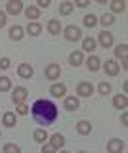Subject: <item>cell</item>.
I'll return each mask as SVG.
<instances>
[{
  "label": "cell",
  "mask_w": 128,
  "mask_h": 153,
  "mask_svg": "<svg viewBox=\"0 0 128 153\" xmlns=\"http://www.w3.org/2000/svg\"><path fill=\"white\" fill-rule=\"evenodd\" d=\"M31 113H33V119L42 126L54 124L55 119H58V107L50 100H36L31 107Z\"/></svg>",
  "instance_id": "obj_1"
},
{
  "label": "cell",
  "mask_w": 128,
  "mask_h": 153,
  "mask_svg": "<svg viewBox=\"0 0 128 153\" xmlns=\"http://www.w3.org/2000/svg\"><path fill=\"white\" fill-rule=\"evenodd\" d=\"M63 35H65V38H67L69 42H77V40L82 38V31H80L77 25H67L65 31H63Z\"/></svg>",
  "instance_id": "obj_2"
},
{
  "label": "cell",
  "mask_w": 128,
  "mask_h": 153,
  "mask_svg": "<svg viewBox=\"0 0 128 153\" xmlns=\"http://www.w3.org/2000/svg\"><path fill=\"white\" fill-rule=\"evenodd\" d=\"M59 75H61V67L58 63H50V65H46V69H44V76L48 80H55V79H59Z\"/></svg>",
  "instance_id": "obj_3"
},
{
  "label": "cell",
  "mask_w": 128,
  "mask_h": 153,
  "mask_svg": "<svg viewBox=\"0 0 128 153\" xmlns=\"http://www.w3.org/2000/svg\"><path fill=\"white\" fill-rule=\"evenodd\" d=\"M92 94H94V84L92 82H78V86H77L78 98H90Z\"/></svg>",
  "instance_id": "obj_4"
},
{
  "label": "cell",
  "mask_w": 128,
  "mask_h": 153,
  "mask_svg": "<svg viewBox=\"0 0 128 153\" xmlns=\"http://www.w3.org/2000/svg\"><path fill=\"white\" fill-rule=\"evenodd\" d=\"M27 96H29V92H27L25 86H16V88H13V96H12V100H13V103H16V105H19V103L25 102Z\"/></svg>",
  "instance_id": "obj_5"
},
{
  "label": "cell",
  "mask_w": 128,
  "mask_h": 153,
  "mask_svg": "<svg viewBox=\"0 0 128 153\" xmlns=\"http://www.w3.org/2000/svg\"><path fill=\"white\" fill-rule=\"evenodd\" d=\"M107 151L109 153H122L124 151V142L118 140V138H111L107 142Z\"/></svg>",
  "instance_id": "obj_6"
},
{
  "label": "cell",
  "mask_w": 128,
  "mask_h": 153,
  "mask_svg": "<svg viewBox=\"0 0 128 153\" xmlns=\"http://www.w3.org/2000/svg\"><path fill=\"white\" fill-rule=\"evenodd\" d=\"M96 42H99V46H103V48H111L113 46V35L109 31H99Z\"/></svg>",
  "instance_id": "obj_7"
},
{
  "label": "cell",
  "mask_w": 128,
  "mask_h": 153,
  "mask_svg": "<svg viewBox=\"0 0 128 153\" xmlns=\"http://www.w3.org/2000/svg\"><path fill=\"white\" fill-rule=\"evenodd\" d=\"M6 12L10 13V16H17V13H21L23 12L21 0H10V2L6 4Z\"/></svg>",
  "instance_id": "obj_8"
},
{
  "label": "cell",
  "mask_w": 128,
  "mask_h": 153,
  "mask_svg": "<svg viewBox=\"0 0 128 153\" xmlns=\"http://www.w3.org/2000/svg\"><path fill=\"white\" fill-rule=\"evenodd\" d=\"M48 138H50V146L54 147V149H61V147L65 146V138H63V134H59V132L52 134Z\"/></svg>",
  "instance_id": "obj_9"
},
{
  "label": "cell",
  "mask_w": 128,
  "mask_h": 153,
  "mask_svg": "<svg viewBox=\"0 0 128 153\" xmlns=\"http://www.w3.org/2000/svg\"><path fill=\"white\" fill-rule=\"evenodd\" d=\"M63 107L67 109V111H77V109L80 107L78 98H77V96H67V98H65V102H63Z\"/></svg>",
  "instance_id": "obj_10"
},
{
  "label": "cell",
  "mask_w": 128,
  "mask_h": 153,
  "mask_svg": "<svg viewBox=\"0 0 128 153\" xmlns=\"http://www.w3.org/2000/svg\"><path fill=\"white\" fill-rule=\"evenodd\" d=\"M65 92H67V86H65L63 82H55V84L50 86V94L55 96V98H63Z\"/></svg>",
  "instance_id": "obj_11"
},
{
  "label": "cell",
  "mask_w": 128,
  "mask_h": 153,
  "mask_svg": "<svg viewBox=\"0 0 128 153\" xmlns=\"http://www.w3.org/2000/svg\"><path fill=\"white\" fill-rule=\"evenodd\" d=\"M103 67H105V73L109 75V76H115V75H118V63L115 59H105V63H103Z\"/></svg>",
  "instance_id": "obj_12"
},
{
  "label": "cell",
  "mask_w": 128,
  "mask_h": 153,
  "mask_svg": "<svg viewBox=\"0 0 128 153\" xmlns=\"http://www.w3.org/2000/svg\"><path fill=\"white\" fill-rule=\"evenodd\" d=\"M2 123H4V126H6V128H13V126L17 124V117H16V113H13V111L4 113V115H2Z\"/></svg>",
  "instance_id": "obj_13"
},
{
  "label": "cell",
  "mask_w": 128,
  "mask_h": 153,
  "mask_svg": "<svg viewBox=\"0 0 128 153\" xmlns=\"http://www.w3.org/2000/svg\"><path fill=\"white\" fill-rule=\"evenodd\" d=\"M82 61H84V57H82V52L80 50H75L69 54V65L78 67V65H82Z\"/></svg>",
  "instance_id": "obj_14"
},
{
  "label": "cell",
  "mask_w": 128,
  "mask_h": 153,
  "mask_svg": "<svg viewBox=\"0 0 128 153\" xmlns=\"http://www.w3.org/2000/svg\"><path fill=\"white\" fill-rule=\"evenodd\" d=\"M33 73H35V69H33L29 63H21L19 67H17V75H19L21 79H31Z\"/></svg>",
  "instance_id": "obj_15"
},
{
  "label": "cell",
  "mask_w": 128,
  "mask_h": 153,
  "mask_svg": "<svg viewBox=\"0 0 128 153\" xmlns=\"http://www.w3.org/2000/svg\"><path fill=\"white\" fill-rule=\"evenodd\" d=\"M23 35H25V29H23L21 25H13V27H10V33H8V36H10L12 40H21Z\"/></svg>",
  "instance_id": "obj_16"
},
{
  "label": "cell",
  "mask_w": 128,
  "mask_h": 153,
  "mask_svg": "<svg viewBox=\"0 0 128 153\" xmlns=\"http://www.w3.org/2000/svg\"><path fill=\"white\" fill-rule=\"evenodd\" d=\"M86 67H88V71L96 73V71H99V67H101V59L98 56H90L86 59Z\"/></svg>",
  "instance_id": "obj_17"
},
{
  "label": "cell",
  "mask_w": 128,
  "mask_h": 153,
  "mask_svg": "<svg viewBox=\"0 0 128 153\" xmlns=\"http://www.w3.org/2000/svg\"><path fill=\"white\" fill-rule=\"evenodd\" d=\"M98 48V42H96V38H92V36H86V38H82V50L84 52H90L92 54L94 50Z\"/></svg>",
  "instance_id": "obj_18"
},
{
  "label": "cell",
  "mask_w": 128,
  "mask_h": 153,
  "mask_svg": "<svg viewBox=\"0 0 128 153\" xmlns=\"http://www.w3.org/2000/svg\"><path fill=\"white\" fill-rule=\"evenodd\" d=\"M113 105H115L117 109H122V111H124V109H126V105H128L126 96H124V94H117L115 98H113Z\"/></svg>",
  "instance_id": "obj_19"
},
{
  "label": "cell",
  "mask_w": 128,
  "mask_h": 153,
  "mask_svg": "<svg viewBox=\"0 0 128 153\" xmlns=\"http://www.w3.org/2000/svg\"><path fill=\"white\" fill-rule=\"evenodd\" d=\"M77 132L80 134V136H86V134L92 132V124H90L88 121H78L77 123Z\"/></svg>",
  "instance_id": "obj_20"
},
{
  "label": "cell",
  "mask_w": 128,
  "mask_h": 153,
  "mask_svg": "<svg viewBox=\"0 0 128 153\" xmlns=\"http://www.w3.org/2000/svg\"><path fill=\"white\" fill-rule=\"evenodd\" d=\"M25 17L31 19V21H35V19L40 17V10L36 8V6H27L25 8Z\"/></svg>",
  "instance_id": "obj_21"
},
{
  "label": "cell",
  "mask_w": 128,
  "mask_h": 153,
  "mask_svg": "<svg viewBox=\"0 0 128 153\" xmlns=\"http://www.w3.org/2000/svg\"><path fill=\"white\" fill-rule=\"evenodd\" d=\"M73 10H75L73 2L65 0V2H61V4H59V16H71V13H73Z\"/></svg>",
  "instance_id": "obj_22"
},
{
  "label": "cell",
  "mask_w": 128,
  "mask_h": 153,
  "mask_svg": "<svg viewBox=\"0 0 128 153\" xmlns=\"http://www.w3.org/2000/svg\"><path fill=\"white\" fill-rule=\"evenodd\" d=\"M46 29L50 31V35H59V31H61V23H59V19H50L48 25H46Z\"/></svg>",
  "instance_id": "obj_23"
},
{
  "label": "cell",
  "mask_w": 128,
  "mask_h": 153,
  "mask_svg": "<svg viewBox=\"0 0 128 153\" xmlns=\"http://www.w3.org/2000/svg\"><path fill=\"white\" fill-rule=\"evenodd\" d=\"M33 138H35V142H38V143H46V142H48V132L42 130V128H38V130L33 132Z\"/></svg>",
  "instance_id": "obj_24"
},
{
  "label": "cell",
  "mask_w": 128,
  "mask_h": 153,
  "mask_svg": "<svg viewBox=\"0 0 128 153\" xmlns=\"http://www.w3.org/2000/svg\"><path fill=\"white\" fill-rule=\"evenodd\" d=\"M111 10H113V13H122L126 10L124 0H113V2H111Z\"/></svg>",
  "instance_id": "obj_25"
},
{
  "label": "cell",
  "mask_w": 128,
  "mask_h": 153,
  "mask_svg": "<svg viewBox=\"0 0 128 153\" xmlns=\"http://www.w3.org/2000/svg\"><path fill=\"white\" fill-rule=\"evenodd\" d=\"M98 21H99V23H101V25H103V27H111V25H113V23H115V16H113V13H103V16H101V17H99V19H98Z\"/></svg>",
  "instance_id": "obj_26"
},
{
  "label": "cell",
  "mask_w": 128,
  "mask_h": 153,
  "mask_svg": "<svg viewBox=\"0 0 128 153\" xmlns=\"http://www.w3.org/2000/svg\"><path fill=\"white\" fill-rule=\"evenodd\" d=\"M82 23H84V27L92 29V27H96V25H98V17H96V16H92V13H88V16H84Z\"/></svg>",
  "instance_id": "obj_27"
},
{
  "label": "cell",
  "mask_w": 128,
  "mask_h": 153,
  "mask_svg": "<svg viewBox=\"0 0 128 153\" xmlns=\"http://www.w3.org/2000/svg\"><path fill=\"white\" fill-rule=\"evenodd\" d=\"M42 31V25L40 23H29V27H27V33H29L31 36H38Z\"/></svg>",
  "instance_id": "obj_28"
},
{
  "label": "cell",
  "mask_w": 128,
  "mask_h": 153,
  "mask_svg": "<svg viewBox=\"0 0 128 153\" xmlns=\"http://www.w3.org/2000/svg\"><path fill=\"white\" fill-rule=\"evenodd\" d=\"M10 88H12L10 76H0V92H8Z\"/></svg>",
  "instance_id": "obj_29"
},
{
  "label": "cell",
  "mask_w": 128,
  "mask_h": 153,
  "mask_svg": "<svg viewBox=\"0 0 128 153\" xmlns=\"http://www.w3.org/2000/svg\"><path fill=\"white\" fill-rule=\"evenodd\" d=\"M115 56H117L121 61H124V59H126V44H118V46L115 48Z\"/></svg>",
  "instance_id": "obj_30"
},
{
  "label": "cell",
  "mask_w": 128,
  "mask_h": 153,
  "mask_svg": "<svg viewBox=\"0 0 128 153\" xmlns=\"http://www.w3.org/2000/svg\"><path fill=\"white\" fill-rule=\"evenodd\" d=\"M4 153H21V147L17 143H6L4 146Z\"/></svg>",
  "instance_id": "obj_31"
},
{
  "label": "cell",
  "mask_w": 128,
  "mask_h": 153,
  "mask_svg": "<svg viewBox=\"0 0 128 153\" xmlns=\"http://www.w3.org/2000/svg\"><path fill=\"white\" fill-rule=\"evenodd\" d=\"M98 92L101 96H107L109 92H111V84H109V82H99L98 84Z\"/></svg>",
  "instance_id": "obj_32"
},
{
  "label": "cell",
  "mask_w": 128,
  "mask_h": 153,
  "mask_svg": "<svg viewBox=\"0 0 128 153\" xmlns=\"http://www.w3.org/2000/svg\"><path fill=\"white\" fill-rule=\"evenodd\" d=\"M16 113H17V115H27V113H29V105L19 103V105L16 107Z\"/></svg>",
  "instance_id": "obj_33"
},
{
  "label": "cell",
  "mask_w": 128,
  "mask_h": 153,
  "mask_svg": "<svg viewBox=\"0 0 128 153\" xmlns=\"http://www.w3.org/2000/svg\"><path fill=\"white\" fill-rule=\"evenodd\" d=\"M10 65V57H0V69H8Z\"/></svg>",
  "instance_id": "obj_34"
},
{
  "label": "cell",
  "mask_w": 128,
  "mask_h": 153,
  "mask_svg": "<svg viewBox=\"0 0 128 153\" xmlns=\"http://www.w3.org/2000/svg\"><path fill=\"white\" fill-rule=\"evenodd\" d=\"M55 149L50 146V143H42V153H54Z\"/></svg>",
  "instance_id": "obj_35"
},
{
  "label": "cell",
  "mask_w": 128,
  "mask_h": 153,
  "mask_svg": "<svg viewBox=\"0 0 128 153\" xmlns=\"http://www.w3.org/2000/svg\"><path fill=\"white\" fill-rule=\"evenodd\" d=\"M88 4H90V2H88V0H77V2H75V4H73V6H78V8H86V6H88Z\"/></svg>",
  "instance_id": "obj_36"
},
{
  "label": "cell",
  "mask_w": 128,
  "mask_h": 153,
  "mask_svg": "<svg viewBox=\"0 0 128 153\" xmlns=\"http://www.w3.org/2000/svg\"><path fill=\"white\" fill-rule=\"evenodd\" d=\"M38 8H50V0H38Z\"/></svg>",
  "instance_id": "obj_37"
},
{
  "label": "cell",
  "mask_w": 128,
  "mask_h": 153,
  "mask_svg": "<svg viewBox=\"0 0 128 153\" xmlns=\"http://www.w3.org/2000/svg\"><path fill=\"white\" fill-rule=\"evenodd\" d=\"M4 25H6V13L0 10V27H4Z\"/></svg>",
  "instance_id": "obj_38"
},
{
  "label": "cell",
  "mask_w": 128,
  "mask_h": 153,
  "mask_svg": "<svg viewBox=\"0 0 128 153\" xmlns=\"http://www.w3.org/2000/svg\"><path fill=\"white\" fill-rule=\"evenodd\" d=\"M126 121H128V115L124 113V115H122V117H121V124H122V126H126V124H128Z\"/></svg>",
  "instance_id": "obj_39"
},
{
  "label": "cell",
  "mask_w": 128,
  "mask_h": 153,
  "mask_svg": "<svg viewBox=\"0 0 128 153\" xmlns=\"http://www.w3.org/2000/svg\"><path fill=\"white\" fill-rule=\"evenodd\" d=\"M59 153H71V151H65V149H63V151H59Z\"/></svg>",
  "instance_id": "obj_40"
},
{
  "label": "cell",
  "mask_w": 128,
  "mask_h": 153,
  "mask_svg": "<svg viewBox=\"0 0 128 153\" xmlns=\"http://www.w3.org/2000/svg\"><path fill=\"white\" fill-rule=\"evenodd\" d=\"M78 153H88V151H78Z\"/></svg>",
  "instance_id": "obj_41"
},
{
  "label": "cell",
  "mask_w": 128,
  "mask_h": 153,
  "mask_svg": "<svg viewBox=\"0 0 128 153\" xmlns=\"http://www.w3.org/2000/svg\"><path fill=\"white\" fill-rule=\"evenodd\" d=\"M0 138H2V132H0Z\"/></svg>",
  "instance_id": "obj_42"
}]
</instances>
